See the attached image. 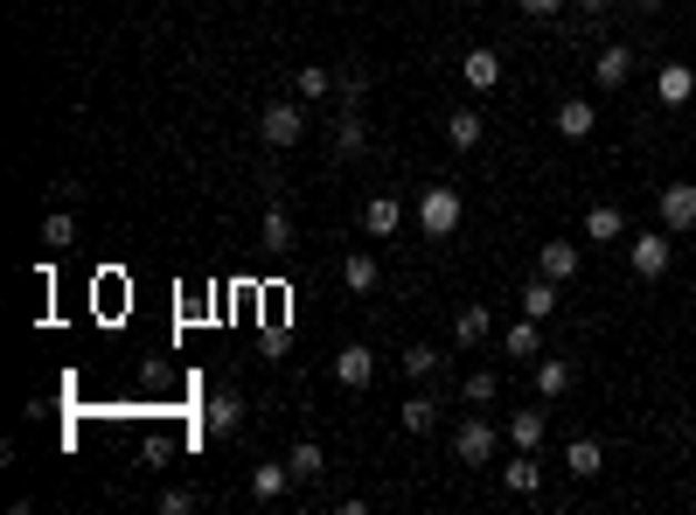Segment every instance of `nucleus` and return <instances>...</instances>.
I'll list each match as a JSON object with an SVG mask.
<instances>
[{
  "instance_id": "nucleus-26",
  "label": "nucleus",
  "mask_w": 696,
  "mask_h": 515,
  "mask_svg": "<svg viewBox=\"0 0 696 515\" xmlns=\"http://www.w3.org/2000/svg\"><path fill=\"white\" fill-rule=\"evenodd\" d=\"M293 98H300V105H321V98H334V70H321V63L293 70Z\"/></svg>"
},
{
  "instance_id": "nucleus-10",
  "label": "nucleus",
  "mask_w": 696,
  "mask_h": 515,
  "mask_svg": "<svg viewBox=\"0 0 696 515\" xmlns=\"http://www.w3.org/2000/svg\"><path fill=\"white\" fill-rule=\"evenodd\" d=\"M334 153H342V161H363V153H370V119H363V105H342V112H334Z\"/></svg>"
},
{
  "instance_id": "nucleus-31",
  "label": "nucleus",
  "mask_w": 696,
  "mask_h": 515,
  "mask_svg": "<svg viewBox=\"0 0 696 515\" xmlns=\"http://www.w3.org/2000/svg\"><path fill=\"white\" fill-rule=\"evenodd\" d=\"M265 251H293V216H286V202H265Z\"/></svg>"
},
{
  "instance_id": "nucleus-1",
  "label": "nucleus",
  "mask_w": 696,
  "mask_h": 515,
  "mask_svg": "<svg viewBox=\"0 0 696 515\" xmlns=\"http://www.w3.org/2000/svg\"><path fill=\"white\" fill-rule=\"evenodd\" d=\"M495 453H502V432H495V418L467 411V418L453 425V460H460V467H495Z\"/></svg>"
},
{
  "instance_id": "nucleus-25",
  "label": "nucleus",
  "mask_w": 696,
  "mask_h": 515,
  "mask_svg": "<svg viewBox=\"0 0 696 515\" xmlns=\"http://www.w3.org/2000/svg\"><path fill=\"white\" fill-rule=\"evenodd\" d=\"M397 425L411 432V440H425V432L440 425V404H432L425 391H418V397H404V404H397Z\"/></svg>"
},
{
  "instance_id": "nucleus-2",
  "label": "nucleus",
  "mask_w": 696,
  "mask_h": 515,
  "mask_svg": "<svg viewBox=\"0 0 696 515\" xmlns=\"http://www.w3.org/2000/svg\"><path fill=\"white\" fill-rule=\"evenodd\" d=\"M460 216H467V202H460L453 182H432V189L418 195V230H425L432 244H446L453 230H460Z\"/></svg>"
},
{
  "instance_id": "nucleus-13",
  "label": "nucleus",
  "mask_w": 696,
  "mask_h": 515,
  "mask_svg": "<svg viewBox=\"0 0 696 515\" xmlns=\"http://www.w3.org/2000/svg\"><path fill=\"white\" fill-rule=\"evenodd\" d=\"M578 265H585V258H578V244H564V238H551L544 251H536V272H544V279H557V286H572V279H578Z\"/></svg>"
},
{
  "instance_id": "nucleus-29",
  "label": "nucleus",
  "mask_w": 696,
  "mask_h": 515,
  "mask_svg": "<svg viewBox=\"0 0 696 515\" xmlns=\"http://www.w3.org/2000/svg\"><path fill=\"white\" fill-rule=\"evenodd\" d=\"M70 244H77V216H70V210H49V216H42V251L57 258V251H70Z\"/></svg>"
},
{
  "instance_id": "nucleus-6",
  "label": "nucleus",
  "mask_w": 696,
  "mask_h": 515,
  "mask_svg": "<svg viewBox=\"0 0 696 515\" xmlns=\"http://www.w3.org/2000/svg\"><path fill=\"white\" fill-rule=\"evenodd\" d=\"M655 210H662V230H668V238L696 230V182H668V189L655 195Z\"/></svg>"
},
{
  "instance_id": "nucleus-24",
  "label": "nucleus",
  "mask_w": 696,
  "mask_h": 515,
  "mask_svg": "<svg viewBox=\"0 0 696 515\" xmlns=\"http://www.w3.org/2000/svg\"><path fill=\"white\" fill-rule=\"evenodd\" d=\"M286 467H293V487L321 481V474H327V453H321V440H300V446L286 453Z\"/></svg>"
},
{
  "instance_id": "nucleus-5",
  "label": "nucleus",
  "mask_w": 696,
  "mask_h": 515,
  "mask_svg": "<svg viewBox=\"0 0 696 515\" xmlns=\"http://www.w3.org/2000/svg\"><path fill=\"white\" fill-rule=\"evenodd\" d=\"M529 383H536V397H544V404H557V397H572V383H578V363H572V355H536Z\"/></svg>"
},
{
  "instance_id": "nucleus-30",
  "label": "nucleus",
  "mask_w": 696,
  "mask_h": 515,
  "mask_svg": "<svg viewBox=\"0 0 696 515\" xmlns=\"http://www.w3.org/2000/svg\"><path fill=\"white\" fill-rule=\"evenodd\" d=\"M342 286H349V293H376V258H370V251H349V258H342Z\"/></svg>"
},
{
  "instance_id": "nucleus-15",
  "label": "nucleus",
  "mask_w": 696,
  "mask_h": 515,
  "mask_svg": "<svg viewBox=\"0 0 696 515\" xmlns=\"http://www.w3.org/2000/svg\"><path fill=\"white\" fill-rule=\"evenodd\" d=\"M397 223H404V202H397V195H383V189H376V195L363 202V230H370V238L383 244V238H397Z\"/></svg>"
},
{
  "instance_id": "nucleus-28",
  "label": "nucleus",
  "mask_w": 696,
  "mask_h": 515,
  "mask_svg": "<svg viewBox=\"0 0 696 515\" xmlns=\"http://www.w3.org/2000/svg\"><path fill=\"white\" fill-rule=\"evenodd\" d=\"M370 84H376V77H370L363 63H342V70H334V98H342V105H363Z\"/></svg>"
},
{
  "instance_id": "nucleus-36",
  "label": "nucleus",
  "mask_w": 696,
  "mask_h": 515,
  "mask_svg": "<svg viewBox=\"0 0 696 515\" xmlns=\"http://www.w3.org/2000/svg\"><path fill=\"white\" fill-rule=\"evenodd\" d=\"M572 8H578V14H592V21H599V14L613 8V0H572Z\"/></svg>"
},
{
  "instance_id": "nucleus-21",
  "label": "nucleus",
  "mask_w": 696,
  "mask_h": 515,
  "mask_svg": "<svg viewBox=\"0 0 696 515\" xmlns=\"http://www.w3.org/2000/svg\"><path fill=\"white\" fill-rule=\"evenodd\" d=\"M606 467V453H599V440H592V432H578L572 446H564V474H578V481H592Z\"/></svg>"
},
{
  "instance_id": "nucleus-27",
  "label": "nucleus",
  "mask_w": 696,
  "mask_h": 515,
  "mask_svg": "<svg viewBox=\"0 0 696 515\" xmlns=\"http://www.w3.org/2000/svg\"><path fill=\"white\" fill-rule=\"evenodd\" d=\"M536 327H544V321H529V314H523V321L502 334V349H508V355H523V363H536V355H544V334H536Z\"/></svg>"
},
{
  "instance_id": "nucleus-14",
  "label": "nucleus",
  "mask_w": 696,
  "mask_h": 515,
  "mask_svg": "<svg viewBox=\"0 0 696 515\" xmlns=\"http://www.w3.org/2000/svg\"><path fill=\"white\" fill-rule=\"evenodd\" d=\"M544 425H551V404H544V397H536L529 411H515V418H508L515 453H536V446H544Z\"/></svg>"
},
{
  "instance_id": "nucleus-34",
  "label": "nucleus",
  "mask_w": 696,
  "mask_h": 515,
  "mask_svg": "<svg viewBox=\"0 0 696 515\" xmlns=\"http://www.w3.org/2000/svg\"><path fill=\"white\" fill-rule=\"evenodd\" d=\"M189 508H202L195 487H168V495H161V515H189Z\"/></svg>"
},
{
  "instance_id": "nucleus-32",
  "label": "nucleus",
  "mask_w": 696,
  "mask_h": 515,
  "mask_svg": "<svg viewBox=\"0 0 696 515\" xmlns=\"http://www.w3.org/2000/svg\"><path fill=\"white\" fill-rule=\"evenodd\" d=\"M440 363H446V355L432 349V342H411V349H404V376H411V383H425V376L440 370Z\"/></svg>"
},
{
  "instance_id": "nucleus-18",
  "label": "nucleus",
  "mask_w": 696,
  "mask_h": 515,
  "mask_svg": "<svg viewBox=\"0 0 696 515\" xmlns=\"http://www.w3.org/2000/svg\"><path fill=\"white\" fill-rule=\"evenodd\" d=\"M592 77H599V91H621L627 77H634V49H627V42H606V49H599V70H592Z\"/></svg>"
},
{
  "instance_id": "nucleus-4",
  "label": "nucleus",
  "mask_w": 696,
  "mask_h": 515,
  "mask_svg": "<svg viewBox=\"0 0 696 515\" xmlns=\"http://www.w3.org/2000/svg\"><path fill=\"white\" fill-rule=\"evenodd\" d=\"M668 258H676L668 230H640V238H627V265H634V279H662Z\"/></svg>"
},
{
  "instance_id": "nucleus-7",
  "label": "nucleus",
  "mask_w": 696,
  "mask_h": 515,
  "mask_svg": "<svg viewBox=\"0 0 696 515\" xmlns=\"http://www.w3.org/2000/svg\"><path fill=\"white\" fill-rule=\"evenodd\" d=\"M551 133L557 140H592V133H599V105H592V98H564V105H557V119H551Z\"/></svg>"
},
{
  "instance_id": "nucleus-19",
  "label": "nucleus",
  "mask_w": 696,
  "mask_h": 515,
  "mask_svg": "<svg viewBox=\"0 0 696 515\" xmlns=\"http://www.w3.org/2000/svg\"><path fill=\"white\" fill-rule=\"evenodd\" d=\"M515 300H523V314H529V321H551V314H557V300H564V286H557V279H544V272H536V279H529V286L515 293Z\"/></svg>"
},
{
  "instance_id": "nucleus-9",
  "label": "nucleus",
  "mask_w": 696,
  "mask_h": 515,
  "mask_svg": "<svg viewBox=\"0 0 696 515\" xmlns=\"http://www.w3.org/2000/svg\"><path fill=\"white\" fill-rule=\"evenodd\" d=\"M202 432H210V440H238V432H244V397L216 391L210 404H202Z\"/></svg>"
},
{
  "instance_id": "nucleus-33",
  "label": "nucleus",
  "mask_w": 696,
  "mask_h": 515,
  "mask_svg": "<svg viewBox=\"0 0 696 515\" xmlns=\"http://www.w3.org/2000/svg\"><path fill=\"white\" fill-rule=\"evenodd\" d=\"M460 397H467V404H495L502 397V376L495 370H474L467 383H460Z\"/></svg>"
},
{
  "instance_id": "nucleus-12",
  "label": "nucleus",
  "mask_w": 696,
  "mask_h": 515,
  "mask_svg": "<svg viewBox=\"0 0 696 515\" xmlns=\"http://www.w3.org/2000/svg\"><path fill=\"white\" fill-rule=\"evenodd\" d=\"M453 342L460 349H481V342H495V314H487V300H467L453 314Z\"/></svg>"
},
{
  "instance_id": "nucleus-11",
  "label": "nucleus",
  "mask_w": 696,
  "mask_h": 515,
  "mask_svg": "<svg viewBox=\"0 0 696 515\" xmlns=\"http://www.w3.org/2000/svg\"><path fill=\"white\" fill-rule=\"evenodd\" d=\"M460 84H467L474 98H487L502 84V57H495V49H467V57H460Z\"/></svg>"
},
{
  "instance_id": "nucleus-23",
  "label": "nucleus",
  "mask_w": 696,
  "mask_h": 515,
  "mask_svg": "<svg viewBox=\"0 0 696 515\" xmlns=\"http://www.w3.org/2000/svg\"><path fill=\"white\" fill-rule=\"evenodd\" d=\"M286 487H293V467H286V460H265V467H251V495H258V502H279Z\"/></svg>"
},
{
  "instance_id": "nucleus-38",
  "label": "nucleus",
  "mask_w": 696,
  "mask_h": 515,
  "mask_svg": "<svg viewBox=\"0 0 696 515\" xmlns=\"http://www.w3.org/2000/svg\"><path fill=\"white\" fill-rule=\"evenodd\" d=\"M460 8H474V0H460Z\"/></svg>"
},
{
  "instance_id": "nucleus-20",
  "label": "nucleus",
  "mask_w": 696,
  "mask_h": 515,
  "mask_svg": "<svg viewBox=\"0 0 696 515\" xmlns=\"http://www.w3.org/2000/svg\"><path fill=\"white\" fill-rule=\"evenodd\" d=\"M585 238L592 244H621L627 238V216L613 210V202H592V210H585Z\"/></svg>"
},
{
  "instance_id": "nucleus-16",
  "label": "nucleus",
  "mask_w": 696,
  "mask_h": 515,
  "mask_svg": "<svg viewBox=\"0 0 696 515\" xmlns=\"http://www.w3.org/2000/svg\"><path fill=\"white\" fill-rule=\"evenodd\" d=\"M655 98H662V105H689V98H696V70L689 63H662L655 70Z\"/></svg>"
},
{
  "instance_id": "nucleus-3",
  "label": "nucleus",
  "mask_w": 696,
  "mask_h": 515,
  "mask_svg": "<svg viewBox=\"0 0 696 515\" xmlns=\"http://www.w3.org/2000/svg\"><path fill=\"white\" fill-rule=\"evenodd\" d=\"M258 133H265V147H272V153L300 147V140H306V105H300V98H272V105L258 112Z\"/></svg>"
},
{
  "instance_id": "nucleus-35",
  "label": "nucleus",
  "mask_w": 696,
  "mask_h": 515,
  "mask_svg": "<svg viewBox=\"0 0 696 515\" xmlns=\"http://www.w3.org/2000/svg\"><path fill=\"white\" fill-rule=\"evenodd\" d=\"M515 8H523L529 21H557L564 8H572V0H515Z\"/></svg>"
},
{
  "instance_id": "nucleus-37",
  "label": "nucleus",
  "mask_w": 696,
  "mask_h": 515,
  "mask_svg": "<svg viewBox=\"0 0 696 515\" xmlns=\"http://www.w3.org/2000/svg\"><path fill=\"white\" fill-rule=\"evenodd\" d=\"M627 8H634V14H662V0H627Z\"/></svg>"
},
{
  "instance_id": "nucleus-17",
  "label": "nucleus",
  "mask_w": 696,
  "mask_h": 515,
  "mask_svg": "<svg viewBox=\"0 0 696 515\" xmlns=\"http://www.w3.org/2000/svg\"><path fill=\"white\" fill-rule=\"evenodd\" d=\"M481 140H487V119H481L474 105H460V112L446 119V147H453V153H474Z\"/></svg>"
},
{
  "instance_id": "nucleus-8",
  "label": "nucleus",
  "mask_w": 696,
  "mask_h": 515,
  "mask_svg": "<svg viewBox=\"0 0 696 515\" xmlns=\"http://www.w3.org/2000/svg\"><path fill=\"white\" fill-rule=\"evenodd\" d=\"M334 383H342V391H370V383H376V349L349 342L342 355H334Z\"/></svg>"
},
{
  "instance_id": "nucleus-22",
  "label": "nucleus",
  "mask_w": 696,
  "mask_h": 515,
  "mask_svg": "<svg viewBox=\"0 0 696 515\" xmlns=\"http://www.w3.org/2000/svg\"><path fill=\"white\" fill-rule=\"evenodd\" d=\"M502 481H508V495H536V487H544V460H536V453H515L508 467H502Z\"/></svg>"
}]
</instances>
